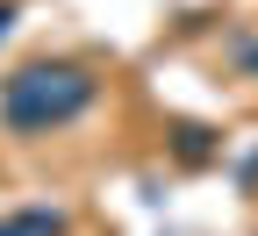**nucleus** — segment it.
Here are the masks:
<instances>
[{"label":"nucleus","mask_w":258,"mask_h":236,"mask_svg":"<svg viewBox=\"0 0 258 236\" xmlns=\"http://www.w3.org/2000/svg\"><path fill=\"white\" fill-rule=\"evenodd\" d=\"M93 93H101V79L86 72V64L72 57H36L22 64V72L0 79V122L15 129V136H50V129H72Z\"/></svg>","instance_id":"f257e3e1"},{"label":"nucleus","mask_w":258,"mask_h":236,"mask_svg":"<svg viewBox=\"0 0 258 236\" xmlns=\"http://www.w3.org/2000/svg\"><path fill=\"white\" fill-rule=\"evenodd\" d=\"M0 236H64V208H50V200L15 208V215H0Z\"/></svg>","instance_id":"f03ea898"},{"label":"nucleus","mask_w":258,"mask_h":236,"mask_svg":"<svg viewBox=\"0 0 258 236\" xmlns=\"http://www.w3.org/2000/svg\"><path fill=\"white\" fill-rule=\"evenodd\" d=\"M172 150H179V165H208L215 143H208V129H201V122H179V129H172Z\"/></svg>","instance_id":"7ed1b4c3"},{"label":"nucleus","mask_w":258,"mask_h":236,"mask_svg":"<svg viewBox=\"0 0 258 236\" xmlns=\"http://www.w3.org/2000/svg\"><path fill=\"white\" fill-rule=\"evenodd\" d=\"M8 29H15V0H0V43H8Z\"/></svg>","instance_id":"20e7f679"},{"label":"nucleus","mask_w":258,"mask_h":236,"mask_svg":"<svg viewBox=\"0 0 258 236\" xmlns=\"http://www.w3.org/2000/svg\"><path fill=\"white\" fill-rule=\"evenodd\" d=\"M244 72H251V79H258V43H244Z\"/></svg>","instance_id":"39448f33"}]
</instances>
